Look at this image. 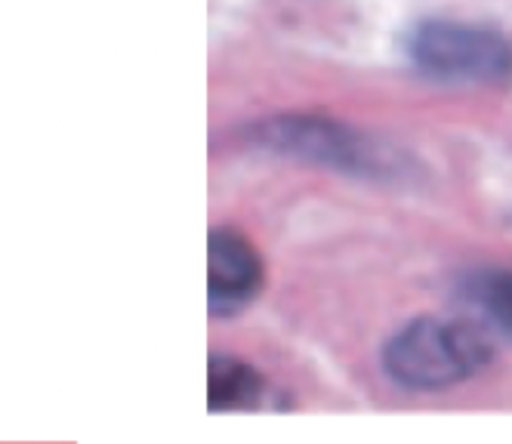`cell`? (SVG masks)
<instances>
[{"instance_id":"6","label":"cell","mask_w":512,"mask_h":444,"mask_svg":"<svg viewBox=\"0 0 512 444\" xmlns=\"http://www.w3.org/2000/svg\"><path fill=\"white\" fill-rule=\"evenodd\" d=\"M269 386L266 377L253 364L213 352L207 361V411L232 414V411H256L263 404Z\"/></svg>"},{"instance_id":"5","label":"cell","mask_w":512,"mask_h":444,"mask_svg":"<svg viewBox=\"0 0 512 444\" xmlns=\"http://www.w3.org/2000/svg\"><path fill=\"white\" fill-rule=\"evenodd\" d=\"M460 303L472 321H479L491 337L512 340V269L482 266L463 275Z\"/></svg>"},{"instance_id":"2","label":"cell","mask_w":512,"mask_h":444,"mask_svg":"<svg viewBox=\"0 0 512 444\" xmlns=\"http://www.w3.org/2000/svg\"><path fill=\"white\" fill-rule=\"evenodd\" d=\"M408 59L429 81L500 87L512 81V44L494 28L429 19L408 34Z\"/></svg>"},{"instance_id":"3","label":"cell","mask_w":512,"mask_h":444,"mask_svg":"<svg viewBox=\"0 0 512 444\" xmlns=\"http://www.w3.org/2000/svg\"><path fill=\"white\" fill-rule=\"evenodd\" d=\"M266 284V266L241 232L213 229L207 238V309L213 318H235L256 303Z\"/></svg>"},{"instance_id":"1","label":"cell","mask_w":512,"mask_h":444,"mask_svg":"<svg viewBox=\"0 0 512 444\" xmlns=\"http://www.w3.org/2000/svg\"><path fill=\"white\" fill-rule=\"evenodd\" d=\"M494 358V337L466 318H417L392 333L383 349V367L392 383L411 392L451 389Z\"/></svg>"},{"instance_id":"4","label":"cell","mask_w":512,"mask_h":444,"mask_svg":"<svg viewBox=\"0 0 512 444\" xmlns=\"http://www.w3.org/2000/svg\"><path fill=\"white\" fill-rule=\"evenodd\" d=\"M256 136L266 148L290 158L318 161L324 167H343L352 173H364L374 164L371 145L358 133L315 118H278L272 124L256 127Z\"/></svg>"}]
</instances>
